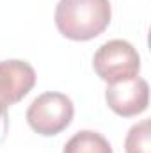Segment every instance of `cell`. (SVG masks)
I'll list each match as a JSON object with an SVG mask.
<instances>
[{
  "label": "cell",
  "instance_id": "cell-1",
  "mask_svg": "<svg viewBox=\"0 0 151 153\" xmlns=\"http://www.w3.org/2000/svg\"><path fill=\"white\" fill-rule=\"evenodd\" d=\"M109 0H59L55 25L59 32L73 41H89L100 36L110 23Z\"/></svg>",
  "mask_w": 151,
  "mask_h": 153
},
{
  "label": "cell",
  "instance_id": "cell-2",
  "mask_svg": "<svg viewBox=\"0 0 151 153\" xmlns=\"http://www.w3.org/2000/svg\"><path fill=\"white\" fill-rule=\"evenodd\" d=\"M93 66L101 80L115 84L139 76L141 57L128 41L112 39L98 48L93 59Z\"/></svg>",
  "mask_w": 151,
  "mask_h": 153
},
{
  "label": "cell",
  "instance_id": "cell-3",
  "mask_svg": "<svg viewBox=\"0 0 151 153\" xmlns=\"http://www.w3.org/2000/svg\"><path fill=\"white\" fill-rule=\"evenodd\" d=\"M73 102L62 93H43L30 103L27 121L34 132L41 135H57L66 130L73 119Z\"/></svg>",
  "mask_w": 151,
  "mask_h": 153
},
{
  "label": "cell",
  "instance_id": "cell-4",
  "mask_svg": "<svg viewBox=\"0 0 151 153\" xmlns=\"http://www.w3.org/2000/svg\"><path fill=\"white\" fill-rule=\"evenodd\" d=\"M36 84V71L25 61H0V116L23 100Z\"/></svg>",
  "mask_w": 151,
  "mask_h": 153
},
{
  "label": "cell",
  "instance_id": "cell-5",
  "mask_svg": "<svg viewBox=\"0 0 151 153\" xmlns=\"http://www.w3.org/2000/svg\"><path fill=\"white\" fill-rule=\"evenodd\" d=\"M107 105L117 116L132 117L148 109L150 103V87L148 82L141 76L109 84L105 91Z\"/></svg>",
  "mask_w": 151,
  "mask_h": 153
},
{
  "label": "cell",
  "instance_id": "cell-6",
  "mask_svg": "<svg viewBox=\"0 0 151 153\" xmlns=\"http://www.w3.org/2000/svg\"><path fill=\"white\" fill-rule=\"evenodd\" d=\"M62 153H112V146L101 134L80 130L66 143Z\"/></svg>",
  "mask_w": 151,
  "mask_h": 153
},
{
  "label": "cell",
  "instance_id": "cell-7",
  "mask_svg": "<svg viewBox=\"0 0 151 153\" xmlns=\"http://www.w3.org/2000/svg\"><path fill=\"white\" fill-rule=\"evenodd\" d=\"M126 153H151V123L144 119L133 125L124 139Z\"/></svg>",
  "mask_w": 151,
  "mask_h": 153
},
{
  "label": "cell",
  "instance_id": "cell-8",
  "mask_svg": "<svg viewBox=\"0 0 151 153\" xmlns=\"http://www.w3.org/2000/svg\"><path fill=\"white\" fill-rule=\"evenodd\" d=\"M0 117H5V116H0Z\"/></svg>",
  "mask_w": 151,
  "mask_h": 153
}]
</instances>
